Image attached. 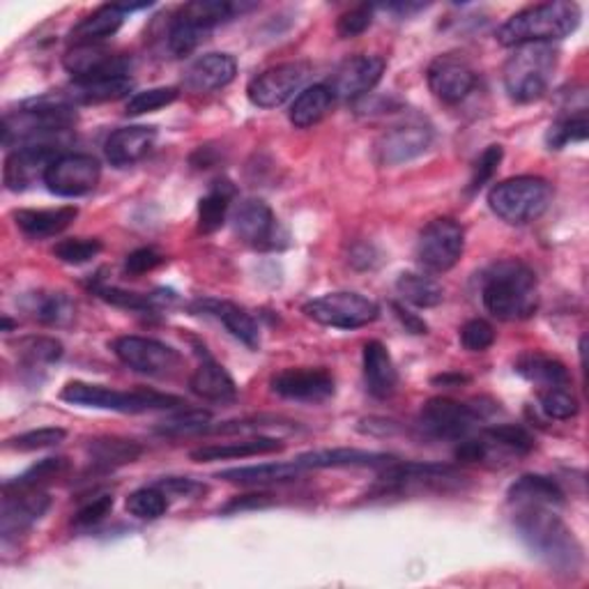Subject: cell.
I'll return each mask as SVG.
<instances>
[{
  "label": "cell",
  "mask_w": 589,
  "mask_h": 589,
  "mask_svg": "<svg viewBox=\"0 0 589 589\" xmlns=\"http://www.w3.org/2000/svg\"><path fill=\"white\" fill-rule=\"evenodd\" d=\"M157 141V132L152 127H122L106 139V160L118 168L141 162Z\"/></svg>",
  "instance_id": "d4e9b609"
},
{
  "label": "cell",
  "mask_w": 589,
  "mask_h": 589,
  "mask_svg": "<svg viewBox=\"0 0 589 589\" xmlns=\"http://www.w3.org/2000/svg\"><path fill=\"white\" fill-rule=\"evenodd\" d=\"M488 453H491V445L486 438H482V440L466 438V440L458 443V447L453 451L458 463H484Z\"/></svg>",
  "instance_id": "6f0895ef"
},
{
  "label": "cell",
  "mask_w": 589,
  "mask_h": 589,
  "mask_svg": "<svg viewBox=\"0 0 589 589\" xmlns=\"http://www.w3.org/2000/svg\"><path fill=\"white\" fill-rule=\"evenodd\" d=\"M516 374L522 376L526 380L549 389V387H569L572 376L566 366L543 353H522L516 360Z\"/></svg>",
  "instance_id": "836d02e7"
},
{
  "label": "cell",
  "mask_w": 589,
  "mask_h": 589,
  "mask_svg": "<svg viewBox=\"0 0 589 589\" xmlns=\"http://www.w3.org/2000/svg\"><path fill=\"white\" fill-rule=\"evenodd\" d=\"M212 422V414L208 410H187L176 414L157 426L162 435H189V433H205Z\"/></svg>",
  "instance_id": "681fc988"
},
{
  "label": "cell",
  "mask_w": 589,
  "mask_h": 589,
  "mask_svg": "<svg viewBox=\"0 0 589 589\" xmlns=\"http://www.w3.org/2000/svg\"><path fill=\"white\" fill-rule=\"evenodd\" d=\"M76 106L62 102L58 95L39 97L21 104L16 111L3 118V145H60L76 125Z\"/></svg>",
  "instance_id": "7a4b0ae2"
},
{
  "label": "cell",
  "mask_w": 589,
  "mask_h": 589,
  "mask_svg": "<svg viewBox=\"0 0 589 589\" xmlns=\"http://www.w3.org/2000/svg\"><path fill=\"white\" fill-rule=\"evenodd\" d=\"M391 311H394L399 322L405 327V332H410V334H426L428 332V325L420 316H414L412 311H408L403 304L391 302Z\"/></svg>",
  "instance_id": "91938a15"
},
{
  "label": "cell",
  "mask_w": 589,
  "mask_h": 589,
  "mask_svg": "<svg viewBox=\"0 0 589 589\" xmlns=\"http://www.w3.org/2000/svg\"><path fill=\"white\" fill-rule=\"evenodd\" d=\"M196 311H205L214 316L216 320H222L226 330L237 339L243 341L251 351L260 345V330L256 320L251 318L249 311L243 307H237L233 302H222V299H199L193 304Z\"/></svg>",
  "instance_id": "4316f807"
},
{
  "label": "cell",
  "mask_w": 589,
  "mask_h": 589,
  "mask_svg": "<svg viewBox=\"0 0 589 589\" xmlns=\"http://www.w3.org/2000/svg\"><path fill=\"white\" fill-rule=\"evenodd\" d=\"M502 155H505V150H502V145H488L482 152V157L474 162V168H472L470 191H479L488 180H493L495 170H497V166L502 162Z\"/></svg>",
  "instance_id": "f5cc1de1"
},
{
  "label": "cell",
  "mask_w": 589,
  "mask_h": 589,
  "mask_svg": "<svg viewBox=\"0 0 589 589\" xmlns=\"http://www.w3.org/2000/svg\"><path fill=\"white\" fill-rule=\"evenodd\" d=\"M60 399L68 401V403H74V405L114 410V412H125V414L170 410V408L182 405V401L178 397L160 394V391H150V389L116 391V389H108L102 385H89V382H79V380L64 385Z\"/></svg>",
  "instance_id": "52a82bcc"
},
{
  "label": "cell",
  "mask_w": 589,
  "mask_h": 589,
  "mask_svg": "<svg viewBox=\"0 0 589 589\" xmlns=\"http://www.w3.org/2000/svg\"><path fill=\"white\" fill-rule=\"evenodd\" d=\"M334 95L330 93L325 83L311 85L304 93H299L291 106V122L299 129H309L318 125L327 114L332 111Z\"/></svg>",
  "instance_id": "d590c367"
},
{
  "label": "cell",
  "mask_w": 589,
  "mask_h": 589,
  "mask_svg": "<svg viewBox=\"0 0 589 589\" xmlns=\"http://www.w3.org/2000/svg\"><path fill=\"white\" fill-rule=\"evenodd\" d=\"M541 410L545 417L564 422L578 414V401L566 387H549L541 391Z\"/></svg>",
  "instance_id": "f6af8a7d"
},
{
  "label": "cell",
  "mask_w": 589,
  "mask_h": 589,
  "mask_svg": "<svg viewBox=\"0 0 589 589\" xmlns=\"http://www.w3.org/2000/svg\"><path fill=\"white\" fill-rule=\"evenodd\" d=\"M141 451V445L122 438H97L89 445L91 461L99 470H114L127 463H134Z\"/></svg>",
  "instance_id": "f35d334b"
},
{
  "label": "cell",
  "mask_w": 589,
  "mask_h": 589,
  "mask_svg": "<svg viewBox=\"0 0 589 589\" xmlns=\"http://www.w3.org/2000/svg\"><path fill=\"white\" fill-rule=\"evenodd\" d=\"M64 438H68V433L62 428H37V431H28L21 433L16 438L8 440V449H16V451H39V449H49L60 445Z\"/></svg>",
  "instance_id": "f907efd6"
},
{
  "label": "cell",
  "mask_w": 589,
  "mask_h": 589,
  "mask_svg": "<svg viewBox=\"0 0 589 589\" xmlns=\"http://www.w3.org/2000/svg\"><path fill=\"white\" fill-rule=\"evenodd\" d=\"M16 353L28 366L54 364L62 357V343L51 337H28L16 343Z\"/></svg>",
  "instance_id": "7bdbcfd3"
},
{
  "label": "cell",
  "mask_w": 589,
  "mask_h": 589,
  "mask_svg": "<svg viewBox=\"0 0 589 589\" xmlns=\"http://www.w3.org/2000/svg\"><path fill=\"white\" fill-rule=\"evenodd\" d=\"M281 399L320 403L334 397V378L325 368H288L276 374L270 382Z\"/></svg>",
  "instance_id": "d6986e66"
},
{
  "label": "cell",
  "mask_w": 589,
  "mask_h": 589,
  "mask_svg": "<svg viewBox=\"0 0 589 589\" xmlns=\"http://www.w3.org/2000/svg\"><path fill=\"white\" fill-rule=\"evenodd\" d=\"M461 343L466 351L470 353H484L488 351V347L495 343V330L493 325L482 320V318H474V320H468L463 325L461 330Z\"/></svg>",
  "instance_id": "816d5d0a"
},
{
  "label": "cell",
  "mask_w": 589,
  "mask_h": 589,
  "mask_svg": "<svg viewBox=\"0 0 589 589\" xmlns=\"http://www.w3.org/2000/svg\"><path fill=\"white\" fill-rule=\"evenodd\" d=\"M397 458L389 453L362 451V449H320L302 453L297 458L299 468L304 470H322V468H387Z\"/></svg>",
  "instance_id": "484cf974"
},
{
  "label": "cell",
  "mask_w": 589,
  "mask_h": 589,
  "mask_svg": "<svg viewBox=\"0 0 589 589\" xmlns=\"http://www.w3.org/2000/svg\"><path fill=\"white\" fill-rule=\"evenodd\" d=\"M102 178V166L91 155H79V152H64L47 170L45 185L51 193L64 196V199H76V196L91 193Z\"/></svg>",
  "instance_id": "4fadbf2b"
},
{
  "label": "cell",
  "mask_w": 589,
  "mask_h": 589,
  "mask_svg": "<svg viewBox=\"0 0 589 589\" xmlns=\"http://www.w3.org/2000/svg\"><path fill=\"white\" fill-rule=\"evenodd\" d=\"M587 137H589V122H587V116L580 114V116L557 120L549 129V134H545V143L551 145V150H562L564 145L580 143Z\"/></svg>",
  "instance_id": "bcb514c9"
},
{
  "label": "cell",
  "mask_w": 589,
  "mask_h": 589,
  "mask_svg": "<svg viewBox=\"0 0 589 589\" xmlns=\"http://www.w3.org/2000/svg\"><path fill=\"white\" fill-rule=\"evenodd\" d=\"M559 51L553 45H522L505 62V91L518 104H530L549 93L557 72Z\"/></svg>",
  "instance_id": "5b68a950"
},
{
  "label": "cell",
  "mask_w": 589,
  "mask_h": 589,
  "mask_svg": "<svg viewBox=\"0 0 589 589\" xmlns=\"http://www.w3.org/2000/svg\"><path fill=\"white\" fill-rule=\"evenodd\" d=\"M196 355L201 357V364L189 380L193 394L212 403H233L237 399V387L228 370L208 353L205 345H196Z\"/></svg>",
  "instance_id": "7402d4cb"
},
{
  "label": "cell",
  "mask_w": 589,
  "mask_h": 589,
  "mask_svg": "<svg viewBox=\"0 0 589 589\" xmlns=\"http://www.w3.org/2000/svg\"><path fill=\"white\" fill-rule=\"evenodd\" d=\"M304 316L309 320L337 327V330H357V327H366L376 322L380 316V307L360 293H327L322 297H316L304 304Z\"/></svg>",
  "instance_id": "ba28073f"
},
{
  "label": "cell",
  "mask_w": 589,
  "mask_h": 589,
  "mask_svg": "<svg viewBox=\"0 0 589 589\" xmlns=\"http://www.w3.org/2000/svg\"><path fill=\"white\" fill-rule=\"evenodd\" d=\"M233 196H235V187L228 180H220L212 185V189L199 201V231L201 233H214L224 226Z\"/></svg>",
  "instance_id": "8d00e7d4"
},
{
  "label": "cell",
  "mask_w": 589,
  "mask_h": 589,
  "mask_svg": "<svg viewBox=\"0 0 589 589\" xmlns=\"http://www.w3.org/2000/svg\"><path fill=\"white\" fill-rule=\"evenodd\" d=\"M208 37V31L191 24L182 14H176L168 26V49L176 58H185L199 49L201 42Z\"/></svg>",
  "instance_id": "ab89813d"
},
{
  "label": "cell",
  "mask_w": 589,
  "mask_h": 589,
  "mask_svg": "<svg viewBox=\"0 0 589 589\" xmlns=\"http://www.w3.org/2000/svg\"><path fill=\"white\" fill-rule=\"evenodd\" d=\"M466 251V231L451 216L433 220L417 239V260L426 272H449Z\"/></svg>",
  "instance_id": "9c48e42d"
},
{
  "label": "cell",
  "mask_w": 589,
  "mask_h": 589,
  "mask_svg": "<svg viewBox=\"0 0 589 589\" xmlns=\"http://www.w3.org/2000/svg\"><path fill=\"white\" fill-rule=\"evenodd\" d=\"M431 93L445 104L463 102L476 83V74L470 64L456 56H440L431 62L426 72Z\"/></svg>",
  "instance_id": "ffe728a7"
},
{
  "label": "cell",
  "mask_w": 589,
  "mask_h": 589,
  "mask_svg": "<svg viewBox=\"0 0 589 589\" xmlns=\"http://www.w3.org/2000/svg\"><path fill=\"white\" fill-rule=\"evenodd\" d=\"M516 530L528 549L555 574L576 576L582 569V545L549 507H516Z\"/></svg>",
  "instance_id": "6da1fadb"
},
{
  "label": "cell",
  "mask_w": 589,
  "mask_h": 589,
  "mask_svg": "<svg viewBox=\"0 0 589 589\" xmlns=\"http://www.w3.org/2000/svg\"><path fill=\"white\" fill-rule=\"evenodd\" d=\"M125 24V12L120 5H104L85 16L70 33L72 45H99L102 39L114 37Z\"/></svg>",
  "instance_id": "e575fe53"
},
{
  "label": "cell",
  "mask_w": 589,
  "mask_h": 589,
  "mask_svg": "<svg viewBox=\"0 0 589 589\" xmlns=\"http://www.w3.org/2000/svg\"><path fill=\"white\" fill-rule=\"evenodd\" d=\"M268 505H270V495H245L239 499H233L224 511L231 514V511H245V509H260Z\"/></svg>",
  "instance_id": "94428289"
},
{
  "label": "cell",
  "mask_w": 589,
  "mask_h": 589,
  "mask_svg": "<svg viewBox=\"0 0 589 589\" xmlns=\"http://www.w3.org/2000/svg\"><path fill=\"white\" fill-rule=\"evenodd\" d=\"M283 443L268 435H258V438L239 440V443H224V445H205L201 449L191 451L196 463H212V461H228V458H249V456H263L281 451Z\"/></svg>",
  "instance_id": "1f68e13d"
},
{
  "label": "cell",
  "mask_w": 589,
  "mask_h": 589,
  "mask_svg": "<svg viewBox=\"0 0 589 589\" xmlns=\"http://www.w3.org/2000/svg\"><path fill=\"white\" fill-rule=\"evenodd\" d=\"M180 97L178 89H150L143 93H137L129 97L125 114L127 116H143L150 111H157V108H164L168 104H173Z\"/></svg>",
  "instance_id": "c3c4849f"
},
{
  "label": "cell",
  "mask_w": 589,
  "mask_h": 589,
  "mask_svg": "<svg viewBox=\"0 0 589 589\" xmlns=\"http://www.w3.org/2000/svg\"><path fill=\"white\" fill-rule=\"evenodd\" d=\"M102 251V243L93 237H74V239H62L56 245L54 256L68 266H83L93 260Z\"/></svg>",
  "instance_id": "7dc6e473"
},
{
  "label": "cell",
  "mask_w": 589,
  "mask_h": 589,
  "mask_svg": "<svg viewBox=\"0 0 589 589\" xmlns=\"http://www.w3.org/2000/svg\"><path fill=\"white\" fill-rule=\"evenodd\" d=\"M482 299L484 307L499 320H526L539 307L537 276L516 258L499 260L484 274Z\"/></svg>",
  "instance_id": "3957f363"
},
{
  "label": "cell",
  "mask_w": 589,
  "mask_h": 589,
  "mask_svg": "<svg viewBox=\"0 0 589 589\" xmlns=\"http://www.w3.org/2000/svg\"><path fill=\"white\" fill-rule=\"evenodd\" d=\"M166 497L168 495H176V497H199L203 495L208 488L199 482H193V479H182V476H170V479H164V482L157 484Z\"/></svg>",
  "instance_id": "680465c9"
},
{
  "label": "cell",
  "mask_w": 589,
  "mask_h": 589,
  "mask_svg": "<svg viewBox=\"0 0 589 589\" xmlns=\"http://www.w3.org/2000/svg\"><path fill=\"white\" fill-rule=\"evenodd\" d=\"M385 74V60L380 56H355L343 60L325 85L334 99H357L376 89Z\"/></svg>",
  "instance_id": "5bb4252c"
},
{
  "label": "cell",
  "mask_w": 589,
  "mask_h": 589,
  "mask_svg": "<svg viewBox=\"0 0 589 589\" xmlns=\"http://www.w3.org/2000/svg\"><path fill=\"white\" fill-rule=\"evenodd\" d=\"M484 438L488 445H499L516 453H528L534 449V438L528 428L518 424H497L484 431Z\"/></svg>",
  "instance_id": "ee69618b"
},
{
  "label": "cell",
  "mask_w": 589,
  "mask_h": 589,
  "mask_svg": "<svg viewBox=\"0 0 589 589\" xmlns=\"http://www.w3.org/2000/svg\"><path fill=\"white\" fill-rule=\"evenodd\" d=\"M309 76L307 62H283L251 79L247 85V97L258 108H276L286 104Z\"/></svg>",
  "instance_id": "7c38bea8"
},
{
  "label": "cell",
  "mask_w": 589,
  "mask_h": 589,
  "mask_svg": "<svg viewBox=\"0 0 589 589\" xmlns=\"http://www.w3.org/2000/svg\"><path fill=\"white\" fill-rule=\"evenodd\" d=\"M114 509V495H97L95 499L85 502V505L76 511L74 522L79 528H91L102 522Z\"/></svg>",
  "instance_id": "11a10c76"
},
{
  "label": "cell",
  "mask_w": 589,
  "mask_h": 589,
  "mask_svg": "<svg viewBox=\"0 0 589 589\" xmlns=\"http://www.w3.org/2000/svg\"><path fill=\"white\" fill-rule=\"evenodd\" d=\"M362 364H364V382L370 397L389 399L394 394L399 387V370L389 351L380 341L364 343Z\"/></svg>",
  "instance_id": "cb8c5ba5"
},
{
  "label": "cell",
  "mask_w": 589,
  "mask_h": 589,
  "mask_svg": "<svg viewBox=\"0 0 589 589\" xmlns=\"http://www.w3.org/2000/svg\"><path fill=\"white\" fill-rule=\"evenodd\" d=\"M509 502L516 507L537 505V507H562L564 493L557 486V482L541 474H526L509 488Z\"/></svg>",
  "instance_id": "4dcf8cb0"
},
{
  "label": "cell",
  "mask_w": 589,
  "mask_h": 589,
  "mask_svg": "<svg viewBox=\"0 0 589 589\" xmlns=\"http://www.w3.org/2000/svg\"><path fill=\"white\" fill-rule=\"evenodd\" d=\"M553 187L537 176H520L495 185L488 191V205L502 222L511 226L530 224L549 210Z\"/></svg>",
  "instance_id": "8992f818"
},
{
  "label": "cell",
  "mask_w": 589,
  "mask_h": 589,
  "mask_svg": "<svg viewBox=\"0 0 589 589\" xmlns=\"http://www.w3.org/2000/svg\"><path fill=\"white\" fill-rule=\"evenodd\" d=\"M433 141V129L424 122H405L391 127L376 143V155L382 166H401L428 150Z\"/></svg>",
  "instance_id": "ac0fdd59"
},
{
  "label": "cell",
  "mask_w": 589,
  "mask_h": 589,
  "mask_svg": "<svg viewBox=\"0 0 589 589\" xmlns=\"http://www.w3.org/2000/svg\"><path fill=\"white\" fill-rule=\"evenodd\" d=\"M134 89V81L129 76H108V79H95V81H74L70 89L58 93L62 102L72 106L81 104H104L116 102L127 97Z\"/></svg>",
  "instance_id": "83f0119b"
},
{
  "label": "cell",
  "mask_w": 589,
  "mask_h": 589,
  "mask_svg": "<svg viewBox=\"0 0 589 589\" xmlns=\"http://www.w3.org/2000/svg\"><path fill=\"white\" fill-rule=\"evenodd\" d=\"M304 472L297 461L293 463H266V466H251V468H233L224 470L216 476L224 482L239 484V486H268V484H286L297 479Z\"/></svg>",
  "instance_id": "d6a6232c"
},
{
  "label": "cell",
  "mask_w": 589,
  "mask_h": 589,
  "mask_svg": "<svg viewBox=\"0 0 589 589\" xmlns=\"http://www.w3.org/2000/svg\"><path fill=\"white\" fill-rule=\"evenodd\" d=\"M64 470H68V458H62V456L45 458V461H39L37 466H33L31 470H26L21 476L8 482L3 486V491H33V488H39L42 484L51 482L54 476H60Z\"/></svg>",
  "instance_id": "60d3db41"
},
{
  "label": "cell",
  "mask_w": 589,
  "mask_h": 589,
  "mask_svg": "<svg viewBox=\"0 0 589 589\" xmlns=\"http://www.w3.org/2000/svg\"><path fill=\"white\" fill-rule=\"evenodd\" d=\"M114 353L125 366L152 378H168L178 374L182 364L176 347L145 337H120L114 343Z\"/></svg>",
  "instance_id": "30bf717a"
},
{
  "label": "cell",
  "mask_w": 589,
  "mask_h": 589,
  "mask_svg": "<svg viewBox=\"0 0 589 589\" xmlns=\"http://www.w3.org/2000/svg\"><path fill=\"white\" fill-rule=\"evenodd\" d=\"M237 62L228 54H205L196 58L185 72V89L196 95L222 91L235 79Z\"/></svg>",
  "instance_id": "603a6c76"
},
{
  "label": "cell",
  "mask_w": 589,
  "mask_h": 589,
  "mask_svg": "<svg viewBox=\"0 0 589 589\" xmlns=\"http://www.w3.org/2000/svg\"><path fill=\"white\" fill-rule=\"evenodd\" d=\"M21 309L45 325H70L74 320V302L60 291H33L21 297Z\"/></svg>",
  "instance_id": "f1b7e54d"
},
{
  "label": "cell",
  "mask_w": 589,
  "mask_h": 589,
  "mask_svg": "<svg viewBox=\"0 0 589 589\" xmlns=\"http://www.w3.org/2000/svg\"><path fill=\"white\" fill-rule=\"evenodd\" d=\"M166 263V258L155 251V249H137L127 256L125 260V270L127 274H132V276H141L145 272H152V270H157L160 266Z\"/></svg>",
  "instance_id": "9f6ffc18"
},
{
  "label": "cell",
  "mask_w": 589,
  "mask_h": 589,
  "mask_svg": "<svg viewBox=\"0 0 589 589\" xmlns=\"http://www.w3.org/2000/svg\"><path fill=\"white\" fill-rule=\"evenodd\" d=\"M62 64L74 76V81H95L108 76H127L132 60L108 51L102 45H76L64 54Z\"/></svg>",
  "instance_id": "e0dca14e"
},
{
  "label": "cell",
  "mask_w": 589,
  "mask_h": 589,
  "mask_svg": "<svg viewBox=\"0 0 589 589\" xmlns=\"http://www.w3.org/2000/svg\"><path fill=\"white\" fill-rule=\"evenodd\" d=\"M397 291L405 302L420 309H433L445 299V288L440 283L420 272H403L397 281Z\"/></svg>",
  "instance_id": "74e56055"
},
{
  "label": "cell",
  "mask_w": 589,
  "mask_h": 589,
  "mask_svg": "<svg viewBox=\"0 0 589 589\" xmlns=\"http://www.w3.org/2000/svg\"><path fill=\"white\" fill-rule=\"evenodd\" d=\"M51 497L37 488L33 491H5L3 509H0V534L3 539L31 530L47 514Z\"/></svg>",
  "instance_id": "44dd1931"
},
{
  "label": "cell",
  "mask_w": 589,
  "mask_h": 589,
  "mask_svg": "<svg viewBox=\"0 0 589 589\" xmlns=\"http://www.w3.org/2000/svg\"><path fill=\"white\" fill-rule=\"evenodd\" d=\"M76 208L56 210H19L14 212L16 228L31 239H47L68 228L76 220Z\"/></svg>",
  "instance_id": "f546056e"
},
{
  "label": "cell",
  "mask_w": 589,
  "mask_h": 589,
  "mask_svg": "<svg viewBox=\"0 0 589 589\" xmlns=\"http://www.w3.org/2000/svg\"><path fill=\"white\" fill-rule=\"evenodd\" d=\"M125 507L129 514L141 520H157L166 514L168 499L160 486H150V488H139L129 495Z\"/></svg>",
  "instance_id": "b9f144b4"
},
{
  "label": "cell",
  "mask_w": 589,
  "mask_h": 589,
  "mask_svg": "<svg viewBox=\"0 0 589 589\" xmlns=\"http://www.w3.org/2000/svg\"><path fill=\"white\" fill-rule=\"evenodd\" d=\"M235 235L256 249H274L279 224L270 205L260 199L239 201L231 214Z\"/></svg>",
  "instance_id": "2e32d148"
},
{
  "label": "cell",
  "mask_w": 589,
  "mask_h": 589,
  "mask_svg": "<svg viewBox=\"0 0 589 589\" xmlns=\"http://www.w3.org/2000/svg\"><path fill=\"white\" fill-rule=\"evenodd\" d=\"M479 424V414L472 405L458 403L453 399H431L424 403L420 412V426L435 440H451L461 443L470 438V433Z\"/></svg>",
  "instance_id": "8fae6325"
},
{
  "label": "cell",
  "mask_w": 589,
  "mask_h": 589,
  "mask_svg": "<svg viewBox=\"0 0 589 589\" xmlns=\"http://www.w3.org/2000/svg\"><path fill=\"white\" fill-rule=\"evenodd\" d=\"M370 24H374V8L368 5H360L351 12H345L339 24H337V33L343 37V39H351V37H357L362 33H366L370 28Z\"/></svg>",
  "instance_id": "db71d44e"
},
{
  "label": "cell",
  "mask_w": 589,
  "mask_h": 589,
  "mask_svg": "<svg viewBox=\"0 0 589 589\" xmlns=\"http://www.w3.org/2000/svg\"><path fill=\"white\" fill-rule=\"evenodd\" d=\"M580 8L572 3V0H553V3L532 5L516 12L497 31V42L514 49L522 45H551L555 39L569 37L580 26Z\"/></svg>",
  "instance_id": "277c9868"
},
{
  "label": "cell",
  "mask_w": 589,
  "mask_h": 589,
  "mask_svg": "<svg viewBox=\"0 0 589 589\" xmlns=\"http://www.w3.org/2000/svg\"><path fill=\"white\" fill-rule=\"evenodd\" d=\"M64 155L60 145H24L5 160L3 182L10 191H26L37 180H45L49 166Z\"/></svg>",
  "instance_id": "9a60e30c"
}]
</instances>
